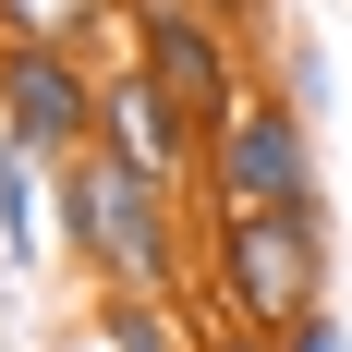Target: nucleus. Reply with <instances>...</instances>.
I'll list each match as a JSON object with an SVG mask.
<instances>
[{"label":"nucleus","instance_id":"obj_1","mask_svg":"<svg viewBox=\"0 0 352 352\" xmlns=\"http://www.w3.org/2000/svg\"><path fill=\"white\" fill-rule=\"evenodd\" d=\"M49 207H61V255L85 280H146V292H195V195L158 170H134L122 146H73L49 158Z\"/></svg>","mask_w":352,"mask_h":352},{"label":"nucleus","instance_id":"obj_2","mask_svg":"<svg viewBox=\"0 0 352 352\" xmlns=\"http://www.w3.org/2000/svg\"><path fill=\"white\" fill-rule=\"evenodd\" d=\"M328 267H340L328 195L316 207H207L195 219V304L231 328L292 340L304 316H328Z\"/></svg>","mask_w":352,"mask_h":352},{"label":"nucleus","instance_id":"obj_3","mask_svg":"<svg viewBox=\"0 0 352 352\" xmlns=\"http://www.w3.org/2000/svg\"><path fill=\"white\" fill-rule=\"evenodd\" d=\"M328 122L280 98V85H255L231 122H207V170H195V219L207 207H316L328 195Z\"/></svg>","mask_w":352,"mask_h":352},{"label":"nucleus","instance_id":"obj_4","mask_svg":"<svg viewBox=\"0 0 352 352\" xmlns=\"http://www.w3.org/2000/svg\"><path fill=\"white\" fill-rule=\"evenodd\" d=\"M122 61H146L195 122H231V109L267 85V49H255L219 0H134V12H122Z\"/></svg>","mask_w":352,"mask_h":352},{"label":"nucleus","instance_id":"obj_5","mask_svg":"<svg viewBox=\"0 0 352 352\" xmlns=\"http://www.w3.org/2000/svg\"><path fill=\"white\" fill-rule=\"evenodd\" d=\"M98 85H109V61H85V49H25V36H0V134H25L36 158L98 146Z\"/></svg>","mask_w":352,"mask_h":352},{"label":"nucleus","instance_id":"obj_6","mask_svg":"<svg viewBox=\"0 0 352 352\" xmlns=\"http://www.w3.org/2000/svg\"><path fill=\"white\" fill-rule=\"evenodd\" d=\"M98 146H122L134 170L182 182V195H195V170H207V122H195L146 61H109V85H98Z\"/></svg>","mask_w":352,"mask_h":352},{"label":"nucleus","instance_id":"obj_7","mask_svg":"<svg viewBox=\"0 0 352 352\" xmlns=\"http://www.w3.org/2000/svg\"><path fill=\"white\" fill-rule=\"evenodd\" d=\"M85 340H98V352H207V304H195V292L109 280L98 304H85Z\"/></svg>","mask_w":352,"mask_h":352},{"label":"nucleus","instance_id":"obj_8","mask_svg":"<svg viewBox=\"0 0 352 352\" xmlns=\"http://www.w3.org/2000/svg\"><path fill=\"white\" fill-rule=\"evenodd\" d=\"M49 243H61V207H49V158H36L25 134H0V267L25 280Z\"/></svg>","mask_w":352,"mask_h":352},{"label":"nucleus","instance_id":"obj_9","mask_svg":"<svg viewBox=\"0 0 352 352\" xmlns=\"http://www.w3.org/2000/svg\"><path fill=\"white\" fill-rule=\"evenodd\" d=\"M134 0H0V36H25V49H85L98 61L109 36H122Z\"/></svg>","mask_w":352,"mask_h":352},{"label":"nucleus","instance_id":"obj_10","mask_svg":"<svg viewBox=\"0 0 352 352\" xmlns=\"http://www.w3.org/2000/svg\"><path fill=\"white\" fill-rule=\"evenodd\" d=\"M267 85H280L304 122H340V61H328V36H304L292 12L267 25Z\"/></svg>","mask_w":352,"mask_h":352},{"label":"nucleus","instance_id":"obj_11","mask_svg":"<svg viewBox=\"0 0 352 352\" xmlns=\"http://www.w3.org/2000/svg\"><path fill=\"white\" fill-rule=\"evenodd\" d=\"M207 352H292V340H267V328H231V316H207Z\"/></svg>","mask_w":352,"mask_h":352},{"label":"nucleus","instance_id":"obj_12","mask_svg":"<svg viewBox=\"0 0 352 352\" xmlns=\"http://www.w3.org/2000/svg\"><path fill=\"white\" fill-rule=\"evenodd\" d=\"M292 352H352V328H340V316H304V328H292Z\"/></svg>","mask_w":352,"mask_h":352},{"label":"nucleus","instance_id":"obj_13","mask_svg":"<svg viewBox=\"0 0 352 352\" xmlns=\"http://www.w3.org/2000/svg\"><path fill=\"white\" fill-rule=\"evenodd\" d=\"M219 12H231V25H243L255 49H267V25H280V0H219Z\"/></svg>","mask_w":352,"mask_h":352}]
</instances>
